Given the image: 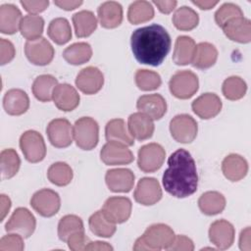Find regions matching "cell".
I'll return each mask as SVG.
<instances>
[{
  "label": "cell",
  "instance_id": "cell-10",
  "mask_svg": "<svg viewBox=\"0 0 251 251\" xmlns=\"http://www.w3.org/2000/svg\"><path fill=\"white\" fill-rule=\"evenodd\" d=\"M30 205L40 216L48 218L58 213L61 207V199L56 191L43 188L32 195Z\"/></svg>",
  "mask_w": 251,
  "mask_h": 251
},
{
  "label": "cell",
  "instance_id": "cell-17",
  "mask_svg": "<svg viewBox=\"0 0 251 251\" xmlns=\"http://www.w3.org/2000/svg\"><path fill=\"white\" fill-rule=\"evenodd\" d=\"M234 234L233 226L226 220L215 221L209 228L210 241L222 250H226L232 245Z\"/></svg>",
  "mask_w": 251,
  "mask_h": 251
},
{
  "label": "cell",
  "instance_id": "cell-30",
  "mask_svg": "<svg viewBox=\"0 0 251 251\" xmlns=\"http://www.w3.org/2000/svg\"><path fill=\"white\" fill-rule=\"evenodd\" d=\"M218 59L217 48L209 42H200L196 45L195 54L192 60L194 68L205 70L215 65Z\"/></svg>",
  "mask_w": 251,
  "mask_h": 251
},
{
  "label": "cell",
  "instance_id": "cell-53",
  "mask_svg": "<svg viewBox=\"0 0 251 251\" xmlns=\"http://www.w3.org/2000/svg\"><path fill=\"white\" fill-rule=\"evenodd\" d=\"M54 4L58 6L59 8L66 10V11H72L76 8H78L82 1H75V0H56L54 1Z\"/></svg>",
  "mask_w": 251,
  "mask_h": 251
},
{
  "label": "cell",
  "instance_id": "cell-41",
  "mask_svg": "<svg viewBox=\"0 0 251 251\" xmlns=\"http://www.w3.org/2000/svg\"><path fill=\"white\" fill-rule=\"evenodd\" d=\"M79 231H84V226L82 220L76 215H66L58 224V236L64 242Z\"/></svg>",
  "mask_w": 251,
  "mask_h": 251
},
{
  "label": "cell",
  "instance_id": "cell-8",
  "mask_svg": "<svg viewBox=\"0 0 251 251\" xmlns=\"http://www.w3.org/2000/svg\"><path fill=\"white\" fill-rule=\"evenodd\" d=\"M170 131L176 141L190 143L197 135V122L187 114L176 115L170 122Z\"/></svg>",
  "mask_w": 251,
  "mask_h": 251
},
{
  "label": "cell",
  "instance_id": "cell-25",
  "mask_svg": "<svg viewBox=\"0 0 251 251\" xmlns=\"http://www.w3.org/2000/svg\"><path fill=\"white\" fill-rule=\"evenodd\" d=\"M100 25L105 28H115L123 22V7L119 2L106 1L97 10Z\"/></svg>",
  "mask_w": 251,
  "mask_h": 251
},
{
  "label": "cell",
  "instance_id": "cell-7",
  "mask_svg": "<svg viewBox=\"0 0 251 251\" xmlns=\"http://www.w3.org/2000/svg\"><path fill=\"white\" fill-rule=\"evenodd\" d=\"M36 220L32 213L26 208H17L5 225L8 232L18 233L24 238H28L34 231Z\"/></svg>",
  "mask_w": 251,
  "mask_h": 251
},
{
  "label": "cell",
  "instance_id": "cell-22",
  "mask_svg": "<svg viewBox=\"0 0 251 251\" xmlns=\"http://www.w3.org/2000/svg\"><path fill=\"white\" fill-rule=\"evenodd\" d=\"M52 99L59 110L70 112L78 106L80 97L74 86L69 83H61L55 87Z\"/></svg>",
  "mask_w": 251,
  "mask_h": 251
},
{
  "label": "cell",
  "instance_id": "cell-21",
  "mask_svg": "<svg viewBox=\"0 0 251 251\" xmlns=\"http://www.w3.org/2000/svg\"><path fill=\"white\" fill-rule=\"evenodd\" d=\"M136 108L139 112L147 115L153 121L160 120L167 112V102L160 94H146L138 98Z\"/></svg>",
  "mask_w": 251,
  "mask_h": 251
},
{
  "label": "cell",
  "instance_id": "cell-14",
  "mask_svg": "<svg viewBox=\"0 0 251 251\" xmlns=\"http://www.w3.org/2000/svg\"><path fill=\"white\" fill-rule=\"evenodd\" d=\"M100 158L108 166L126 165L133 161V154L126 145L116 141H108L100 151Z\"/></svg>",
  "mask_w": 251,
  "mask_h": 251
},
{
  "label": "cell",
  "instance_id": "cell-44",
  "mask_svg": "<svg viewBox=\"0 0 251 251\" xmlns=\"http://www.w3.org/2000/svg\"><path fill=\"white\" fill-rule=\"evenodd\" d=\"M135 83L143 91H151L160 87L162 79L159 74L150 70H138L135 73Z\"/></svg>",
  "mask_w": 251,
  "mask_h": 251
},
{
  "label": "cell",
  "instance_id": "cell-12",
  "mask_svg": "<svg viewBox=\"0 0 251 251\" xmlns=\"http://www.w3.org/2000/svg\"><path fill=\"white\" fill-rule=\"evenodd\" d=\"M46 133L50 143L57 148L68 147L73 142V126L67 119L52 120L46 127Z\"/></svg>",
  "mask_w": 251,
  "mask_h": 251
},
{
  "label": "cell",
  "instance_id": "cell-34",
  "mask_svg": "<svg viewBox=\"0 0 251 251\" xmlns=\"http://www.w3.org/2000/svg\"><path fill=\"white\" fill-rule=\"evenodd\" d=\"M92 56L91 46L86 42H76L68 46L64 52V59L71 65H82L90 60Z\"/></svg>",
  "mask_w": 251,
  "mask_h": 251
},
{
  "label": "cell",
  "instance_id": "cell-28",
  "mask_svg": "<svg viewBox=\"0 0 251 251\" xmlns=\"http://www.w3.org/2000/svg\"><path fill=\"white\" fill-rule=\"evenodd\" d=\"M195 49L196 44L192 37L187 35L177 36L175 43L173 61L178 66H185L192 63Z\"/></svg>",
  "mask_w": 251,
  "mask_h": 251
},
{
  "label": "cell",
  "instance_id": "cell-5",
  "mask_svg": "<svg viewBox=\"0 0 251 251\" xmlns=\"http://www.w3.org/2000/svg\"><path fill=\"white\" fill-rule=\"evenodd\" d=\"M199 80L191 71L176 72L170 79L169 88L171 93L178 99H188L198 90Z\"/></svg>",
  "mask_w": 251,
  "mask_h": 251
},
{
  "label": "cell",
  "instance_id": "cell-26",
  "mask_svg": "<svg viewBox=\"0 0 251 251\" xmlns=\"http://www.w3.org/2000/svg\"><path fill=\"white\" fill-rule=\"evenodd\" d=\"M224 176L230 181H238L248 173L247 161L238 154H229L222 162Z\"/></svg>",
  "mask_w": 251,
  "mask_h": 251
},
{
  "label": "cell",
  "instance_id": "cell-35",
  "mask_svg": "<svg viewBox=\"0 0 251 251\" xmlns=\"http://www.w3.org/2000/svg\"><path fill=\"white\" fill-rule=\"evenodd\" d=\"M90 230L100 237H111L116 232V224L111 222L102 212V210L96 211L92 214L88 220Z\"/></svg>",
  "mask_w": 251,
  "mask_h": 251
},
{
  "label": "cell",
  "instance_id": "cell-50",
  "mask_svg": "<svg viewBox=\"0 0 251 251\" xmlns=\"http://www.w3.org/2000/svg\"><path fill=\"white\" fill-rule=\"evenodd\" d=\"M21 5L25 8L26 12L30 15H36L38 13L43 12L47 9L49 5L48 0H39V1H21Z\"/></svg>",
  "mask_w": 251,
  "mask_h": 251
},
{
  "label": "cell",
  "instance_id": "cell-29",
  "mask_svg": "<svg viewBox=\"0 0 251 251\" xmlns=\"http://www.w3.org/2000/svg\"><path fill=\"white\" fill-rule=\"evenodd\" d=\"M105 135L108 141H116L126 146L134 143V138L130 135L126 122L123 119H113L109 121L105 127Z\"/></svg>",
  "mask_w": 251,
  "mask_h": 251
},
{
  "label": "cell",
  "instance_id": "cell-9",
  "mask_svg": "<svg viewBox=\"0 0 251 251\" xmlns=\"http://www.w3.org/2000/svg\"><path fill=\"white\" fill-rule=\"evenodd\" d=\"M166 157L165 149L158 143H148L138 150L137 165L144 173H153L159 170Z\"/></svg>",
  "mask_w": 251,
  "mask_h": 251
},
{
  "label": "cell",
  "instance_id": "cell-11",
  "mask_svg": "<svg viewBox=\"0 0 251 251\" xmlns=\"http://www.w3.org/2000/svg\"><path fill=\"white\" fill-rule=\"evenodd\" d=\"M25 53L30 63L36 66H46L53 60L54 48L44 37L27 40L25 44Z\"/></svg>",
  "mask_w": 251,
  "mask_h": 251
},
{
  "label": "cell",
  "instance_id": "cell-3",
  "mask_svg": "<svg viewBox=\"0 0 251 251\" xmlns=\"http://www.w3.org/2000/svg\"><path fill=\"white\" fill-rule=\"evenodd\" d=\"M174 230L165 224H155L146 228L134 243L135 251H158L169 249L175 240Z\"/></svg>",
  "mask_w": 251,
  "mask_h": 251
},
{
  "label": "cell",
  "instance_id": "cell-1",
  "mask_svg": "<svg viewBox=\"0 0 251 251\" xmlns=\"http://www.w3.org/2000/svg\"><path fill=\"white\" fill-rule=\"evenodd\" d=\"M162 182L165 190L176 198H185L196 192L198 187L196 164L187 150L180 148L171 154Z\"/></svg>",
  "mask_w": 251,
  "mask_h": 251
},
{
  "label": "cell",
  "instance_id": "cell-40",
  "mask_svg": "<svg viewBox=\"0 0 251 251\" xmlns=\"http://www.w3.org/2000/svg\"><path fill=\"white\" fill-rule=\"evenodd\" d=\"M21 166V159L18 153L12 149H4L0 154V167L2 179L11 178L17 175Z\"/></svg>",
  "mask_w": 251,
  "mask_h": 251
},
{
  "label": "cell",
  "instance_id": "cell-54",
  "mask_svg": "<svg viewBox=\"0 0 251 251\" xmlns=\"http://www.w3.org/2000/svg\"><path fill=\"white\" fill-rule=\"evenodd\" d=\"M86 251H109L113 250V247L107 242L103 241H89L85 247Z\"/></svg>",
  "mask_w": 251,
  "mask_h": 251
},
{
  "label": "cell",
  "instance_id": "cell-6",
  "mask_svg": "<svg viewBox=\"0 0 251 251\" xmlns=\"http://www.w3.org/2000/svg\"><path fill=\"white\" fill-rule=\"evenodd\" d=\"M20 147L25 158L30 163H38L46 155L44 139L36 130L25 131L20 137Z\"/></svg>",
  "mask_w": 251,
  "mask_h": 251
},
{
  "label": "cell",
  "instance_id": "cell-46",
  "mask_svg": "<svg viewBox=\"0 0 251 251\" xmlns=\"http://www.w3.org/2000/svg\"><path fill=\"white\" fill-rule=\"evenodd\" d=\"M24 237L18 233L4 235L0 239V251H22L25 248Z\"/></svg>",
  "mask_w": 251,
  "mask_h": 251
},
{
  "label": "cell",
  "instance_id": "cell-55",
  "mask_svg": "<svg viewBox=\"0 0 251 251\" xmlns=\"http://www.w3.org/2000/svg\"><path fill=\"white\" fill-rule=\"evenodd\" d=\"M0 202H1V221H3L11 208V200L7 195L1 194Z\"/></svg>",
  "mask_w": 251,
  "mask_h": 251
},
{
  "label": "cell",
  "instance_id": "cell-20",
  "mask_svg": "<svg viewBox=\"0 0 251 251\" xmlns=\"http://www.w3.org/2000/svg\"><path fill=\"white\" fill-rule=\"evenodd\" d=\"M105 181L113 192H128L134 184V174L128 169H112L107 171Z\"/></svg>",
  "mask_w": 251,
  "mask_h": 251
},
{
  "label": "cell",
  "instance_id": "cell-27",
  "mask_svg": "<svg viewBox=\"0 0 251 251\" xmlns=\"http://www.w3.org/2000/svg\"><path fill=\"white\" fill-rule=\"evenodd\" d=\"M22 12L13 4L0 6V31L4 34H14L20 29Z\"/></svg>",
  "mask_w": 251,
  "mask_h": 251
},
{
  "label": "cell",
  "instance_id": "cell-51",
  "mask_svg": "<svg viewBox=\"0 0 251 251\" xmlns=\"http://www.w3.org/2000/svg\"><path fill=\"white\" fill-rule=\"evenodd\" d=\"M153 4L157 6L159 11L163 14H170L175 10L177 5V2L175 0L171 1H153Z\"/></svg>",
  "mask_w": 251,
  "mask_h": 251
},
{
  "label": "cell",
  "instance_id": "cell-32",
  "mask_svg": "<svg viewBox=\"0 0 251 251\" xmlns=\"http://www.w3.org/2000/svg\"><path fill=\"white\" fill-rule=\"evenodd\" d=\"M72 20L77 37H87L92 34L97 27V19L95 15L88 10L75 13Z\"/></svg>",
  "mask_w": 251,
  "mask_h": 251
},
{
  "label": "cell",
  "instance_id": "cell-4",
  "mask_svg": "<svg viewBox=\"0 0 251 251\" xmlns=\"http://www.w3.org/2000/svg\"><path fill=\"white\" fill-rule=\"evenodd\" d=\"M74 139L82 150H91L99 141V126L90 117H81L75 121L74 126Z\"/></svg>",
  "mask_w": 251,
  "mask_h": 251
},
{
  "label": "cell",
  "instance_id": "cell-48",
  "mask_svg": "<svg viewBox=\"0 0 251 251\" xmlns=\"http://www.w3.org/2000/svg\"><path fill=\"white\" fill-rule=\"evenodd\" d=\"M89 238L85 235L84 231H79L73 234L67 241L68 246L73 251L85 250V247L89 243Z\"/></svg>",
  "mask_w": 251,
  "mask_h": 251
},
{
  "label": "cell",
  "instance_id": "cell-45",
  "mask_svg": "<svg viewBox=\"0 0 251 251\" xmlns=\"http://www.w3.org/2000/svg\"><path fill=\"white\" fill-rule=\"evenodd\" d=\"M243 16L241 8L234 3L223 4L215 13V21L220 27H223L229 20Z\"/></svg>",
  "mask_w": 251,
  "mask_h": 251
},
{
  "label": "cell",
  "instance_id": "cell-49",
  "mask_svg": "<svg viewBox=\"0 0 251 251\" xmlns=\"http://www.w3.org/2000/svg\"><path fill=\"white\" fill-rule=\"evenodd\" d=\"M194 249L193 241L185 235H176L169 250L174 251H192Z\"/></svg>",
  "mask_w": 251,
  "mask_h": 251
},
{
  "label": "cell",
  "instance_id": "cell-16",
  "mask_svg": "<svg viewBox=\"0 0 251 251\" xmlns=\"http://www.w3.org/2000/svg\"><path fill=\"white\" fill-rule=\"evenodd\" d=\"M104 84V75L96 67H86L82 69L76 75V87L87 95L97 93Z\"/></svg>",
  "mask_w": 251,
  "mask_h": 251
},
{
  "label": "cell",
  "instance_id": "cell-47",
  "mask_svg": "<svg viewBox=\"0 0 251 251\" xmlns=\"http://www.w3.org/2000/svg\"><path fill=\"white\" fill-rule=\"evenodd\" d=\"M0 64L5 65L7 63H10L15 55L16 50L13 45V43L5 38L0 39Z\"/></svg>",
  "mask_w": 251,
  "mask_h": 251
},
{
  "label": "cell",
  "instance_id": "cell-2",
  "mask_svg": "<svg viewBox=\"0 0 251 251\" xmlns=\"http://www.w3.org/2000/svg\"><path fill=\"white\" fill-rule=\"evenodd\" d=\"M172 40L167 29L157 24L135 29L130 36L134 58L144 65L160 66L171 50Z\"/></svg>",
  "mask_w": 251,
  "mask_h": 251
},
{
  "label": "cell",
  "instance_id": "cell-13",
  "mask_svg": "<svg viewBox=\"0 0 251 251\" xmlns=\"http://www.w3.org/2000/svg\"><path fill=\"white\" fill-rule=\"evenodd\" d=\"M131 208V201L127 197L113 196L105 201L101 210L111 222L122 224L129 219Z\"/></svg>",
  "mask_w": 251,
  "mask_h": 251
},
{
  "label": "cell",
  "instance_id": "cell-56",
  "mask_svg": "<svg viewBox=\"0 0 251 251\" xmlns=\"http://www.w3.org/2000/svg\"><path fill=\"white\" fill-rule=\"evenodd\" d=\"M192 2V4H194V5H196L197 7H199L200 9H202V10H210V9H212L213 7H215L218 3H219V1H210V0H200V1H191Z\"/></svg>",
  "mask_w": 251,
  "mask_h": 251
},
{
  "label": "cell",
  "instance_id": "cell-52",
  "mask_svg": "<svg viewBox=\"0 0 251 251\" xmlns=\"http://www.w3.org/2000/svg\"><path fill=\"white\" fill-rule=\"evenodd\" d=\"M250 227L247 226L240 232L239 236V248L243 251H250Z\"/></svg>",
  "mask_w": 251,
  "mask_h": 251
},
{
  "label": "cell",
  "instance_id": "cell-37",
  "mask_svg": "<svg viewBox=\"0 0 251 251\" xmlns=\"http://www.w3.org/2000/svg\"><path fill=\"white\" fill-rule=\"evenodd\" d=\"M154 8L148 1L138 0L131 3L127 10V20L132 25L146 23L153 19Z\"/></svg>",
  "mask_w": 251,
  "mask_h": 251
},
{
  "label": "cell",
  "instance_id": "cell-23",
  "mask_svg": "<svg viewBox=\"0 0 251 251\" xmlns=\"http://www.w3.org/2000/svg\"><path fill=\"white\" fill-rule=\"evenodd\" d=\"M127 128L134 139L145 140L153 135L155 126L150 117L141 112H137L128 117Z\"/></svg>",
  "mask_w": 251,
  "mask_h": 251
},
{
  "label": "cell",
  "instance_id": "cell-42",
  "mask_svg": "<svg viewBox=\"0 0 251 251\" xmlns=\"http://www.w3.org/2000/svg\"><path fill=\"white\" fill-rule=\"evenodd\" d=\"M72 168L64 162H57L52 164L47 171L48 179L55 185H68L73 179Z\"/></svg>",
  "mask_w": 251,
  "mask_h": 251
},
{
  "label": "cell",
  "instance_id": "cell-19",
  "mask_svg": "<svg viewBox=\"0 0 251 251\" xmlns=\"http://www.w3.org/2000/svg\"><path fill=\"white\" fill-rule=\"evenodd\" d=\"M227 38L239 43H249L251 40V22L244 16L229 20L222 27Z\"/></svg>",
  "mask_w": 251,
  "mask_h": 251
},
{
  "label": "cell",
  "instance_id": "cell-39",
  "mask_svg": "<svg viewBox=\"0 0 251 251\" xmlns=\"http://www.w3.org/2000/svg\"><path fill=\"white\" fill-rule=\"evenodd\" d=\"M198 23V14L187 6H181L175 12L173 16V24L179 30H191L197 26Z\"/></svg>",
  "mask_w": 251,
  "mask_h": 251
},
{
  "label": "cell",
  "instance_id": "cell-31",
  "mask_svg": "<svg viewBox=\"0 0 251 251\" xmlns=\"http://www.w3.org/2000/svg\"><path fill=\"white\" fill-rule=\"evenodd\" d=\"M198 206L203 214L214 216L224 211L226 207V198L218 191H207L199 197Z\"/></svg>",
  "mask_w": 251,
  "mask_h": 251
},
{
  "label": "cell",
  "instance_id": "cell-38",
  "mask_svg": "<svg viewBox=\"0 0 251 251\" xmlns=\"http://www.w3.org/2000/svg\"><path fill=\"white\" fill-rule=\"evenodd\" d=\"M44 28V20L38 15H26L23 17L20 31L27 40H34L41 37Z\"/></svg>",
  "mask_w": 251,
  "mask_h": 251
},
{
  "label": "cell",
  "instance_id": "cell-36",
  "mask_svg": "<svg viewBox=\"0 0 251 251\" xmlns=\"http://www.w3.org/2000/svg\"><path fill=\"white\" fill-rule=\"evenodd\" d=\"M47 33L56 44L63 45L72 38L71 25L65 18H55L50 22Z\"/></svg>",
  "mask_w": 251,
  "mask_h": 251
},
{
  "label": "cell",
  "instance_id": "cell-15",
  "mask_svg": "<svg viewBox=\"0 0 251 251\" xmlns=\"http://www.w3.org/2000/svg\"><path fill=\"white\" fill-rule=\"evenodd\" d=\"M162 194V188L156 178L143 177L138 181L133 197L137 203L144 206H151L161 200Z\"/></svg>",
  "mask_w": 251,
  "mask_h": 251
},
{
  "label": "cell",
  "instance_id": "cell-24",
  "mask_svg": "<svg viewBox=\"0 0 251 251\" xmlns=\"http://www.w3.org/2000/svg\"><path fill=\"white\" fill-rule=\"evenodd\" d=\"M3 107L7 114L20 116L28 110L29 98L25 91L19 88H12L3 97Z\"/></svg>",
  "mask_w": 251,
  "mask_h": 251
},
{
  "label": "cell",
  "instance_id": "cell-18",
  "mask_svg": "<svg viewBox=\"0 0 251 251\" xmlns=\"http://www.w3.org/2000/svg\"><path fill=\"white\" fill-rule=\"evenodd\" d=\"M222 100L211 92L204 93L197 97L191 104L192 111L201 119L209 120L216 117L222 110Z\"/></svg>",
  "mask_w": 251,
  "mask_h": 251
},
{
  "label": "cell",
  "instance_id": "cell-33",
  "mask_svg": "<svg viewBox=\"0 0 251 251\" xmlns=\"http://www.w3.org/2000/svg\"><path fill=\"white\" fill-rule=\"evenodd\" d=\"M58 85V80L51 75H38L31 86L34 97L41 102H48L53 97V91Z\"/></svg>",
  "mask_w": 251,
  "mask_h": 251
},
{
  "label": "cell",
  "instance_id": "cell-43",
  "mask_svg": "<svg viewBox=\"0 0 251 251\" xmlns=\"http://www.w3.org/2000/svg\"><path fill=\"white\" fill-rule=\"evenodd\" d=\"M247 90V84L243 78L232 75L225 79L222 86V91L224 96L228 100H238L241 99Z\"/></svg>",
  "mask_w": 251,
  "mask_h": 251
}]
</instances>
